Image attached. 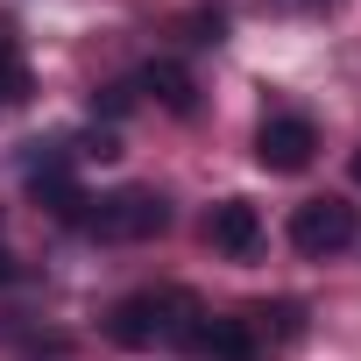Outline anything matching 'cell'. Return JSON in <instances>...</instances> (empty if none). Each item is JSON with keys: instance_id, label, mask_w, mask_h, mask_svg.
I'll return each instance as SVG.
<instances>
[{"instance_id": "6da1fadb", "label": "cell", "mask_w": 361, "mask_h": 361, "mask_svg": "<svg viewBox=\"0 0 361 361\" xmlns=\"http://www.w3.org/2000/svg\"><path fill=\"white\" fill-rule=\"evenodd\" d=\"M199 298L192 290H135V298H121L114 305V319H106V333L121 340V347H192L199 340Z\"/></svg>"}, {"instance_id": "7a4b0ae2", "label": "cell", "mask_w": 361, "mask_h": 361, "mask_svg": "<svg viewBox=\"0 0 361 361\" xmlns=\"http://www.w3.org/2000/svg\"><path fill=\"white\" fill-rule=\"evenodd\" d=\"M85 220H92V234H106V241H156V234L170 227V206H163L156 192L128 185V192L99 199V213H85Z\"/></svg>"}, {"instance_id": "3957f363", "label": "cell", "mask_w": 361, "mask_h": 361, "mask_svg": "<svg viewBox=\"0 0 361 361\" xmlns=\"http://www.w3.org/2000/svg\"><path fill=\"white\" fill-rule=\"evenodd\" d=\"M290 241H298V255H340L347 241H354V206H340V199H305L298 213H290Z\"/></svg>"}, {"instance_id": "277c9868", "label": "cell", "mask_w": 361, "mask_h": 361, "mask_svg": "<svg viewBox=\"0 0 361 361\" xmlns=\"http://www.w3.org/2000/svg\"><path fill=\"white\" fill-rule=\"evenodd\" d=\"M312 149H319V128H312L305 114H276V121H262V135H255V163L276 170V177H298V170L312 163Z\"/></svg>"}, {"instance_id": "5b68a950", "label": "cell", "mask_w": 361, "mask_h": 361, "mask_svg": "<svg viewBox=\"0 0 361 361\" xmlns=\"http://www.w3.org/2000/svg\"><path fill=\"white\" fill-rule=\"evenodd\" d=\"M206 241H213L220 255H234V262H248V255L262 248V213H255L248 199H220V206L206 213Z\"/></svg>"}, {"instance_id": "8992f818", "label": "cell", "mask_w": 361, "mask_h": 361, "mask_svg": "<svg viewBox=\"0 0 361 361\" xmlns=\"http://www.w3.org/2000/svg\"><path fill=\"white\" fill-rule=\"evenodd\" d=\"M192 354H213V361H262V340H255L248 312H241V319H199Z\"/></svg>"}, {"instance_id": "52a82bcc", "label": "cell", "mask_w": 361, "mask_h": 361, "mask_svg": "<svg viewBox=\"0 0 361 361\" xmlns=\"http://www.w3.org/2000/svg\"><path fill=\"white\" fill-rule=\"evenodd\" d=\"M135 92H149V99H156V106H170V114H192V106H199L192 71H185V64H170V57H156V64L135 78Z\"/></svg>"}, {"instance_id": "ba28073f", "label": "cell", "mask_w": 361, "mask_h": 361, "mask_svg": "<svg viewBox=\"0 0 361 361\" xmlns=\"http://www.w3.org/2000/svg\"><path fill=\"white\" fill-rule=\"evenodd\" d=\"M248 326H255L262 354H269V347H298V340H305V305H255Z\"/></svg>"}, {"instance_id": "9c48e42d", "label": "cell", "mask_w": 361, "mask_h": 361, "mask_svg": "<svg viewBox=\"0 0 361 361\" xmlns=\"http://www.w3.org/2000/svg\"><path fill=\"white\" fill-rule=\"evenodd\" d=\"M29 99V64L15 57V43H0V114H15Z\"/></svg>"}, {"instance_id": "30bf717a", "label": "cell", "mask_w": 361, "mask_h": 361, "mask_svg": "<svg viewBox=\"0 0 361 361\" xmlns=\"http://www.w3.org/2000/svg\"><path fill=\"white\" fill-rule=\"evenodd\" d=\"M99 106H106V114H128V106H135V85H106V99H99Z\"/></svg>"}, {"instance_id": "8fae6325", "label": "cell", "mask_w": 361, "mask_h": 361, "mask_svg": "<svg viewBox=\"0 0 361 361\" xmlns=\"http://www.w3.org/2000/svg\"><path fill=\"white\" fill-rule=\"evenodd\" d=\"M8 276H15V269H8V255H0V283H8Z\"/></svg>"}, {"instance_id": "7c38bea8", "label": "cell", "mask_w": 361, "mask_h": 361, "mask_svg": "<svg viewBox=\"0 0 361 361\" xmlns=\"http://www.w3.org/2000/svg\"><path fill=\"white\" fill-rule=\"evenodd\" d=\"M354 185H361V149H354Z\"/></svg>"}, {"instance_id": "4fadbf2b", "label": "cell", "mask_w": 361, "mask_h": 361, "mask_svg": "<svg viewBox=\"0 0 361 361\" xmlns=\"http://www.w3.org/2000/svg\"><path fill=\"white\" fill-rule=\"evenodd\" d=\"M305 8H312V0H305Z\"/></svg>"}, {"instance_id": "5bb4252c", "label": "cell", "mask_w": 361, "mask_h": 361, "mask_svg": "<svg viewBox=\"0 0 361 361\" xmlns=\"http://www.w3.org/2000/svg\"><path fill=\"white\" fill-rule=\"evenodd\" d=\"M0 43H8V36H0Z\"/></svg>"}]
</instances>
